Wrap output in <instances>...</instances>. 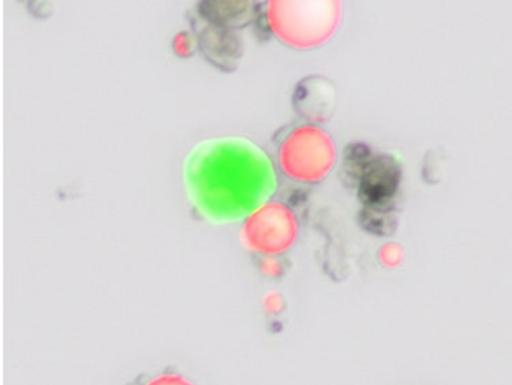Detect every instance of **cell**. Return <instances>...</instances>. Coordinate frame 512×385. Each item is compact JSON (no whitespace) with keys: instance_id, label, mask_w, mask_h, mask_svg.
I'll return each mask as SVG.
<instances>
[{"instance_id":"cell-5","label":"cell","mask_w":512,"mask_h":385,"mask_svg":"<svg viewBox=\"0 0 512 385\" xmlns=\"http://www.w3.org/2000/svg\"><path fill=\"white\" fill-rule=\"evenodd\" d=\"M336 92L328 78L312 76L304 78L295 87L293 103L298 114L308 121H327L335 108Z\"/></svg>"},{"instance_id":"cell-1","label":"cell","mask_w":512,"mask_h":385,"mask_svg":"<svg viewBox=\"0 0 512 385\" xmlns=\"http://www.w3.org/2000/svg\"><path fill=\"white\" fill-rule=\"evenodd\" d=\"M183 185L194 209L208 222L248 219L268 204L278 175L268 153L242 137L201 141L183 163Z\"/></svg>"},{"instance_id":"cell-7","label":"cell","mask_w":512,"mask_h":385,"mask_svg":"<svg viewBox=\"0 0 512 385\" xmlns=\"http://www.w3.org/2000/svg\"><path fill=\"white\" fill-rule=\"evenodd\" d=\"M379 259L380 263L383 264V267H398V265L401 264L403 260L402 249L399 248L398 245L394 244L384 246V248L380 250Z\"/></svg>"},{"instance_id":"cell-2","label":"cell","mask_w":512,"mask_h":385,"mask_svg":"<svg viewBox=\"0 0 512 385\" xmlns=\"http://www.w3.org/2000/svg\"><path fill=\"white\" fill-rule=\"evenodd\" d=\"M340 18L338 2H269L268 21L282 43L309 50L330 39Z\"/></svg>"},{"instance_id":"cell-3","label":"cell","mask_w":512,"mask_h":385,"mask_svg":"<svg viewBox=\"0 0 512 385\" xmlns=\"http://www.w3.org/2000/svg\"><path fill=\"white\" fill-rule=\"evenodd\" d=\"M280 170L293 181H323L336 162V149L330 134L315 125H300L289 130L279 142Z\"/></svg>"},{"instance_id":"cell-4","label":"cell","mask_w":512,"mask_h":385,"mask_svg":"<svg viewBox=\"0 0 512 385\" xmlns=\"http://www.w3.org/2000/svg\"><path fill=\"white\" fill-rule=\"evenodd\" d=\"M298 224L286 205L268 203L246 219L242 239L253 252L275 257L293 248Z\"/></svg>"},{"instance_id":"cell-6","label":"cell","mask_w":512,"mask_h":385,"mask_svg":"<svg viewBox=\"0 0 512 385\" xmlns=\"http://www.w3.org/2000/svg\"><path fill=\"white\" fill-rule=\"evenodd\" d=\"M138 385H196L178 373H160L149 379L141 381Z\"/></svg>"}]
</instances>
